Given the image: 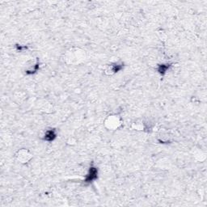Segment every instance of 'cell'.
<instances>
[{
	"instance_id": "2",
	"label": "cell",
	"mask_w": 207,
	"mask_h": 207,
	"mask_svg": "<svg viewBox=\"0 0 207 207\" xmlns=\"http://www.w3.org/2000/svg\"><path fill=\"white\" fill-rule=\"evenodd\" d=\"M56 138V133L53 130H49L46 132L45 135V139L47 141H53Z\"/></svg>"
},
{
	"instance_id": "1",
	"label": "cell",
	"mask_w": 207,
	"mask_h": 207,
	"mask_svg": "<svg viewBox=\"0 0 207 207\" xmlns=\"http://www.w3.org/2000/svg\"><path fill=\"white\" fill-rule=\"evenodd\" d=\"M97 174H98V172H97L96 168H95V167H91L90 168L89 172L87 175V177L85 179V182L86 183H91L93 180L97 178Z\"/></svg>"
}]
</instances>
